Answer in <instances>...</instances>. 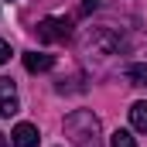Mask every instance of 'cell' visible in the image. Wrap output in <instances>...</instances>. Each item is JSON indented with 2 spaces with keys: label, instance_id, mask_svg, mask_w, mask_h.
<instances>
[{
  "label": "cell",
  "instance_id": "6da1fadb",
  "mask_svg": "<svg viewBox=\"0 0 147 147\" xmlns=\"http://www.w3.org/2000/svg\"><path fill=\"white\" fill-rule=\"evenodd\" d=\"M65 134L72 137L75 147H103L99 144V120L89 110H75L72 116H65Z\"/></svg>",
  "mask_w": 147,
  "mask_h": 147
},
{
  "label": "cell",
  "instance_id": "8992f818",
  "mask_svg": "<svg viewBox=\"0 0 147 147\" xmlns=\"http://www.w3.org/2000/svg\"><path fill=\"white\" fill-rule=\"evenodd\" d=\"M55 65V55H48V51H28L24 55V69L28 72H48Z\"/></svg>",
  "mask_w": 147,
  "mask_h": 147
},
{
  "label": "cell",
  "instance_id": "52a82bcc",
  "mask_svg": "<svg viewBox=\"0 0 147 147\" xmlns=\"http://www.w3.org/2000/svg\"><path fill=\"white\" fill-rule=\"evenodd\" d=\"M130 123H134V130L147 134V103H134L130 106Z\"/></svg>",
  "mask_w": 147,
  "mask_h": 147
},
{
  "label": "cell",
  "instance_id": "7a4b0ae2",
  "mask_svg": "<svg viewBox=\"0 0 147 147\" xmlns=\"http://www.w3.org/2000/svg\"><path fill=\"white\" fill-rule=\"evenodd\" d=\"M38 38L41 41H51V45H62L72 38V21L69 17H45L38 24Z\"/></svg>",
  "mask_w": 147,
  "mask_h": 147
},
{
  "label": "cell",
  "instance_id": "8fae6325",
  "mask_svg": "<svg viewBox=\"0 0 147 147\" xmlns=\"http://www.w3.org/2000/svg\"><path fill=\"white\" fill-rule=\"evenodd\" d=\"M7 58H10V45H7V41H3V38H0V65H3V62H7Z\"/></svg>",
  "mask_w": 147,
  "mask_h": 147
},
{
  "label": "cell",
  "instance_id": "30bf717a",
  "mask_svg": "<svg viewBox=\"0 0 147 147\" xmlns=\"http://www.w3.org/2000/svg\"><path fill=\"white\" fill-rule=\"evenodd\" d=\"M99 7H103V0H82V14H92Z\"/></svg>",
  "mask_w": 147,
  "mask_h": 147
},
{
  "label": "cell",
  "instance_id": "5b68a950",
  "mask_svg": "<svg viewBox=\"0 0 147 147\" xmlns=\"http://www.w3.org/2000/svg\"><path fill=\"white\" fill-rule=\"evenodd\" d=\"M10 140H14V147H38V127L34 123H17L14 127V134H10Z\"/></svg>",
  "mask_w": 147,
  "mask_h": 147
},
{
  "label": "cell",
  "instance_id": "9c48e42d",
  "mask_svg": "<svg viewBox=\"0 0 147 147\" xmlns=\"http://www.w3.org/2000/svg\"><path fill=\"white\" fill-rule=\"evenodd\" d=\"M110 147H137V140H134L130 130H116V134L110 137Z\"/></svg>",
  "mask_w": 147,
  "mask_h": 147
},
{
  "label": "cell",
  "instance_id": "ba28073f",
  "mask_svg": "<svg viewBox=\"0 0 147 147\" xmlns=\"http://www.w3.org/2000/svg\"><path fill=\"white\" fill-rule=\"evenodd\" d=\"M127 79H130V86H147V62H134L130 69H127Z\"/></svg>",
  "mask_w": 147,
  "mask_h": 147
},
{
  "label": "cell",
  "instance_id": "7c38bea8",
  "mask_svg": "<svg viewBox=\"0 0 147 147\" xmlns=\"http://www.w3.org/2000/svg\"><path fill=\"white\" fill-rule=\"evenodd\" d=\"M10 144H14V140H7V137L0 134V147H10Z\"/></svg>",
  "mask_w": 147,
  "mask_h": 147
},
{
  "label": "cell",
  "instance_id": "3957f363",
  "mask_svg": "<svg viewBox=\"0 0 147 147\" xmlns=\"http://www.w3.org/2000/svg\"><path fill=\"white\" fill-rule=\"evenodd\" d=\"M89 48H99V51L113 55V51H120V38L113 34L110 28H96V31L89 34Z\"/></svg>",
  "mask_w": 147,
  "mask_h": 147
},
{
  "label": "cell",
  "instance_id": "277c9868",
  "mask_svg": "<svg viewBox=\"0 0 147 147\" xmlns=\"http://www.w3.org/2000/svg\"><path fill=\"white\" fill-rule=\"evenodd\" d=\"M17 113V89L10 79H0V116H14Z\"/></svg>",
  "mask_w": 147,
  "mask_h": 147
}]
</instances>
